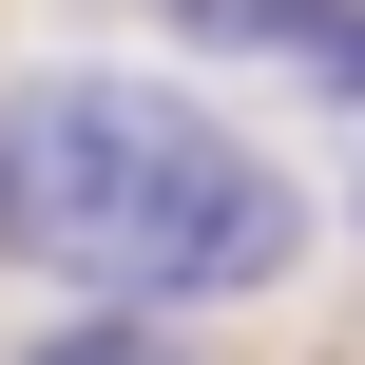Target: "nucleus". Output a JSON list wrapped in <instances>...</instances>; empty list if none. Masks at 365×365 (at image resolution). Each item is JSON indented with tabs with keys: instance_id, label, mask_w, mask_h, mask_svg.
<instances>
[{
	"instance_id": "f257e3e1",
	"label": "nucleus",
	"mask_w": 365,
	"mask_h": 365,
	"mask_svg": "<svg viewBox=\"0 0 365 365\" xmlns=\"http://www.w3.org/2000/svg\"><path fill=\"white\" fill-rule=\"evenodd\" d=\"M0 231H19L38 269L115 289V308H250V289H289L308 192H289L212 96L77 58V77H19V96H0Z\"/></svg>"
},
{
	"instance_id": "f03ea898",
	"label": "nucleus",
	"mask_w": 365,
	"mask_h": 365,
	"mask_svg": "<svg viewBox=\"0 0 365 365\" xmlns=\"http://www.w3.org/2000/svg\"><path fill=\"white\" fill-rule=\"evenodd\" d=\"M38 365H154V346H135V327H58Z\"/></svg>"
}]
</instances>
